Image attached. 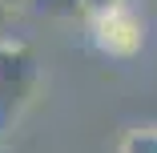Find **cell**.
<instances>
[{
    "label": "cell",
    "mask_w": 157,
    "mask_h": 153,
    "mask_svg": "<svg viewBox=\"0 0 157 153\" xmlns=\"http://www.w3.org/2000/svg\"><path fill=\"white\" fill-rule=\"evenodd\" d=\"M125 0H85V16L93 20V16H105V12H113V8H121Z\"/></svg>",
    "instance_id": "5b68a950"
},
{
    "label": "cell",
    "mask_w": 157,
    "mask_h": 153,
    "mask_svg": "<svg viewBox=\"0 0 157 153\" xmlns=\"http://www.w3.org/2000/svg\"><path fill=\"white\" fill-rule=\"evenodd\" d=\"M93 28V44H97V52L113 56V60H133L145 44V20L129 8V4H121L105 16H93L89 20Z\"/></svg>",
    "instance_id": "7a4b0ae2"
},
{
    "label": "cell",
    "mask_w": 157,
    "mask_h": 153,
    "mask_svg": "<svg viewBox=\"0 0 157 153\" xmlns=\"http://www.w3.org/2000/svg\"><path fill=\"white\" fill-rule=\"evenodd\" d=\"M0 153H12V149H4V145H0Z\"/></svg>",
    "instance_id": "ba28073f"
},
{
    "label": "cell",
    "mask_w": 157,
    "mask_h": 153,
    "mask_svg": "<svg viewBox=\"0 0 157 153\" xmlns=\"http://www.w3.org/2000/svg\"><path fill=\"white\" fill-rule=\"evenodd\" d=\"M8 4H12V8H24V0H8Z\"/></svg>",
    "instance_id": "52a82bcc"
},
{
    "label": "cell",
    "mask_w": 157,
    "mask_h": 153,
    "mask_svg": "<svg viewBox=\"0 0 157 153\" xmlns=\"http://www.w3.org/2000/svg\"><path fill=\"white\" fill-rule=\"evenodd\" d=\"M117 153H157V125L129 129V133L121 137V149Z\"/></svg>",
    "instance_id": "277c9868"
},
{
    "label": "cell",
    "mask_w": 157,
    "mask_h": 153,
    "mask_svg": "<svg viewBox=\"0 0 157 153\" xmlns=\"http://www.w3.org/2000/svg\"><path fill=\"white\" fill-rule=\"evenodd\" d=\"M16 8L8 4V0H0V36H4V28H8V16H12Z\"/></svg>",
    "instance_id": "8992f818"
},
{
    "label": "cell",
    "mask_w": 157,
    "mask_h": 153,
    "mask_svg": "<svg viewBox=\"0 0 157 153\" xmlns=\"http://www.w3.org/2000/svg\"><path fill=\"white\" fill-rule=\"evenodd\" d=\"M40 60L28 44L0 36V133H8L28 113L36 89H40Z\"/></svg>",
    "instance_id": "6da1fadb"
},
{
    "label": "cell",
    "mask_w": 157,
    "mask_h": 153,
    "mask_svg": "<svg viewBox=\"0 0 157 153\" xmlns=\"http://www.w3.org/2000/svg\"><path fill=\"white\" fill-rule=\"evenodd\" d=\"M24 12L48 16V20H73V16H85V0H24Z\"/></svg>",
    "instance_id": "3957f363"
}]
</instances>
